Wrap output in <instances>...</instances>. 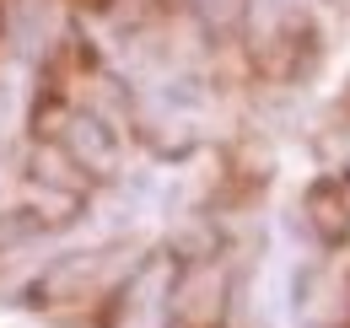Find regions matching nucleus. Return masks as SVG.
I'll list each match as a JSON object with an SVG mask.
<instances>
[{"instance_id": "nucleus-1", "label": "nucleus", "mask_w": 350, "mask_h": 328, "mask_svg": "<svg viewBox=\"0 0 350 328\" xmlns=\"http://www.w3.org/2000/svg\"><path fill=\"white\" fill-rule=\"evenodd\" d=\"M173 312L183 328H226V269L211 258L183 264L173 286Z\"/></svg>"}, {"instance_id": "nucleus-2", "label": "nucleus", "mask_w": 350, "mask_h": 328, "mask_svg": "<svg viewBox=\"0 0 350 328\" xmlns=\"http://www.w3.org/2000/svg\"><path fill=\"white\" fill-rule=\"evenodd\" d=\"M302 215H307V232H312L318 247H345L350 243V189L340 178H318L302 194Z\"/></svg>"}, {"instance_id": "nucleus-3", "label": "nucleus", "mask_w": 350, "mask_h": 328, "mask_svg": "<svg viewBox=\"0 0 350 328\" xmlns=\"http://www.w3.org/2000/svg\"><path fill=\"white\" fill-rule=\"evenodd\" d=\"M81 5H92V0H81Z\"/></svg>"}]
</instances>
